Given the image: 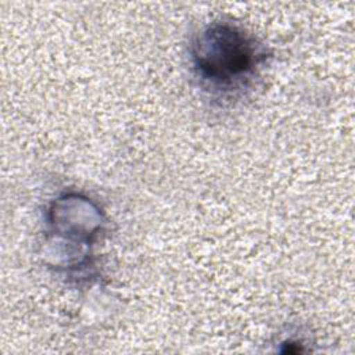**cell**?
I'll use <instances>...</instances> for the list:
<instances>
[{"label":"cell","mask_w":355,"mask_h":355,"mask_svg":"<svg viewBox=\"0 0 355 355\" xmlns=\"http://www.w3.org/2000/svg\"><path fill=\"white\" fill-rule=\"evenodd\" d=\"M190 62L200 86L219 100H232L255 83L269 53L252 33L230 21H212L191 37Z\"/></svg>","instance_id":"cell-1"}]
</instances>
